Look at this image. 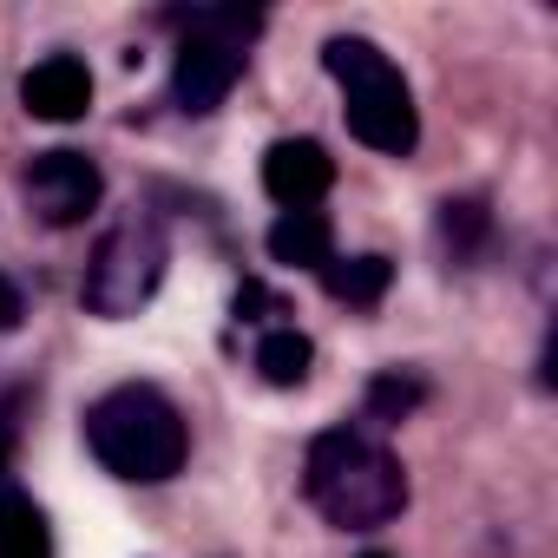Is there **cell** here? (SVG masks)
Masks as SVG:
<instances>
[{
    "mask_svg": "<svg viewBox=\"0 0 558 558\" xmlns=\"http://www.w3.org/2000/svg\"><path fill=\"white\" fill-rule=\"evenodd\" d=\"M0 558H53L47 512L14 486V473H0Z\"/></svg>",
    "mask_w": 558,
    "mask_h": 558,
    "instance_id": "cell-9",
    "label": "cell"
},
{
    "mask_svg": "<svg viewBox=\"0 0 558 558\" xmlns=\"http://www.w3.org/2000/svg\"><path fill=\"white\" fill-rule=\"evenodd\" d=\"M323 66L342 80V112H349V132L388 158H408L414 138H421V119H414V93L401 80V66L375 47V40H329L323 47Z\"/></svg>",
    "mask_w": 558,
    "mask_h": 558,
    "instance_id": "cell-3",
    "label": "cell"
},
{
    "mask_svg": "<svg viewBox=\"0 0 558 558\" xmlns=\"http://www.w3.org/2000/svg\"><path fill=\"white\" fill-rule=\"evenodd\" d=\"M368 401H375V414H388V421H401L414 401H421V388L414 381H401V375H381L375 388H368Z\"/></svg>",
    "mask_w": 558,
    "mask_h": 558,
    "instance_id": "cell-13",
    "label": "cell"
},
{
    "mask_svg": "<svg viewBox=\"0 0 558 558\" xmlns=\"http://www.w3.org/2000/svg\"><path fill=\"white\" fill-rule=\"evenodd\" d=\"M310 362H316V349H310V336H296V329H269V336L256 342V375H263L269 388H303V381H310Z\"/></svg>",
    "mask_w": 558,
    "mask_h": 558,
    "instance_id": "cell-12",
    "label": "cell"
},
{
    "mask_svg": "<svg viewBox=\"0 0 558 558\" xmlns=\"http://www.w3.org/2000/svg\"><path fill=\"white\" fill-rule=\"evenodd\" d=\"M388 256H329L323 263V290L336 296V303H355V310H368V303H381V290H388Z\"/></svg>",
    "mask_w": 558,
    "mask_h": 558,
    "instance_id": "cell-11",
    "label": "cell"
},
{
    "mask_svg": "<svg viewBox=\"0 0 558 558\" xmlns=\"http://www.w3.org/2000/svg\"><path fill=\"white\" fill-rule=\"evenodd\" d=\"M269 256L290 263V269H323L336 256V236H329V217L323 210H283L269 223Z\"/></svg>",
    "mask_w": 558,
    "mask_h": 558,
    "instance_id": "cell-10",
    "label": "cell"
},
{
    "mask_svg": "<svg viewBox=\"0 0 558 558\" xmlns=\"http://www.w3.org/2000/svg\"><path fill=\"white\" fill-rule=\"evenodd\" d=\"M86 440L106 473L138 480V486H158L184 466V414L151 381H125V388L99 395L86 414Z\"/></svg>",
    "mask_w": 558,
    "mask_h": 558,
    "instance_id": "cell-2",
    "label": "cell"
},
{
    "mask_svg": "<svg viewBox=\"0 0 558 558\" xmlns=\"http://www.w3.org/2000/svg\"><path fill=\"white\" fill-rule=\"evenodd\" d=\"M329 184H336V158L316 138H276L263 151V191L283 210H310Z\"/></svg>",
    "mask_w": 558,
    "mask_h": 558,
    "instance_id": "cell-7",
    "label": "cell"
},
{
    "mask_svg": "<svg viewBox=\"0 0 558 558\" xmlns=\"http://www.w3.org/2000/svg\"><path fill=\"white\" fill-rule=\"evenodd\" d=\"M362 558H388V551H362Z\"/></svg>",
    "mask_w": 558,
    "mask_h": 558,
    "instance_id": "cell-15",
    "label": "cell"
},
{
    "mask_svg": "<svg viewBox=\"0 0 558 558\" xmlns=\"http://www.w3.org/2000/svg\"><path fill=\"white\" fill-rule=\"evenodd\" d=\"M256 27H263V21H256L250 8H204V14L184 21L178 66H171V99H178V112L204 119V112L223 106V93H230L236 73H243V47H250Z\"/></svg>",
    "mask_w": 558,
    "mask_h": 558,
    "instance_id": "cell-4",
    "label": "cell"
},
{
    "mask_svg": "<svg viewBox=\"0 0 558 558\" xmlns=\"http://www.w3.org/2000/svg\"><path fill=\"white\" fill-rule=\"evenodd\" d=\"M165 276V230L151 217H125L119 230H106V243L93 250L86 263V310L119 323V316H138V303H151Z\"/></svg>",
    "mask_w": 558,
    "mask_h": 558,
    "instance_id": "cell-5",
    "label": "cell"
},
{
    "mask_svg": "<svg viewBox=\"0 0 558 558\" xmlns=\"http://www.w3.org/2000/svg\"><path fill=\"white\" fill-rule=\"evenodd\" d=\"M21 323V296H14V283L0 276V329H14Z\"/></svg>",
    "mask_w": 558,
    "mask_h": 558,
    "instance_id": "cell-14",
    "label": "cell"
},
{
    "mask_svg": "<svg viewBox=\"0 0 558 558\" xmlns=\"http://www.w3.org/2000/svg\"><path fill=\"white\" fill-rule=\"evenodd\" d=\"M99 191H106V178H99V165H93L86 151H66V145H60V151H40V158L27 165V210H34L40 223H53V230L93 217Z\"/></svg>",
    "mask_w": 558,
    "mask_h": 558,
    "instance_id": "cell-6",
    "label": "cell"
},
{
    "mask_svg": "<svg viewBox=\"0 0 558 558\" xmlns=\"http://www.w3.org/2000/svg\"><path fill=\"white\" fill-rule=\"evenodd\" d=\"M21 99H27L34 119L73 125V119H86V106H93V73H86V60H73V53H47V60L21 80Z\"/></svg>",
    "mask_w": 558,
    "mask_h": 558,
    "instance_id": "cell-8",
    "label": "cell"
},
{
    "mask_svg": "<svg viewBox=\"0 0 558 558\" xmlns=\"http://www.w3.org/2000/svg\"><path fill=\"white\" fill-rule=\"evenodd\" d=\"M303 486H310V506L329 525H342V532H375V525H388L408 506L401 460L381 440L355 434V427H329V434L310 440Z\"/></svg>",
    "mask_w": 558,
    "mask_h": 558,
    "instance_id": "cell-1",
    "label": "cell"
}]
</instances>
